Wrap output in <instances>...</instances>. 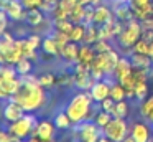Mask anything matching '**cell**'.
Here are the masks:
<instances>
[{"mask_svg":"<svg viewBox=\"0 0 153 142\" xmlns=\"http://www.w3.org/2000/svg\"><path fill=\"white\" fill-rule=\"evenodd\" d=\"M15 68H17V71H18V76L31 74V73H33V61L28 59V58H22L20 61L15 65Z\"/></svg>","mask_w":153,"mask_h":142,"instance_id":"obj_29","label":"cell"},{"mask_svg":"<svg viewBox=\"0 0 153 142\" xmlns=\"http://www.w3.org/2000/svg\"><path fill=\"white\" fill-rule=\"evenodd\" d=\"M114 10V17H115L117 20H122V22H128V20L135 18L133 17V10L132 7H130V3H115V5L112 7Z\"/></svg>","mask_w":153,"mask_h":142,"instance_id":"obj_16","label":"cell"},{"mask_svg":"<svg viewBox=\"0 0 153 142\" xmlns=\"http://www.w3.org/2000/svg\"><path fill=\"white\" fill-rule=\"evenodd\" d=\"M142 33H143V26L142 22L137 18H132L125 23V28L123 32L117 36V41H119L120 48H133L137 41L142 38Z\"/></svg>","mask_w":153,"mask_h":142,"instance_id":"obj_5","label":"cell"},{"mask_svg":"<svg viewBox=\"0 0 153 142\" xmlns=\"http://www.w3.org/2000/svg\"><path fill=\"white\" fill-rule=\"evenodd\" d=\"M4 32H7V30H5V28H2V26H0V36H2V33H4Z\"/></svg>","mask_w":153,"mask_h":142,"instance_id":"obj_57","label":"cell"},{"mask_svg":"<svg viewBox=\"0 0 153 142\" xmlns=\"http://www.w3.org/2000/svg\"><path fill=\"white\" fill-rule=\"evenodd\" d=\"M97 142H114V140H110L109 137H107V135H100V139Z\"/></svg>","mask_w":153,"mask_h":142,"instance_id":"obj_51","label":"cell"},{"mask_svg":"<svg viewBox=\"0 0 153 142\" xmlns=\"http://www.w3.org/2000/svg\"><path fill=\"white\" fill-rule=\"evenodd\" d=\"M102 131H104V135H107V137L114 142H122L123 139L130 134L128 122L123 117H112L110 122L102 129Z\"/></svg>","mask_w":153,"mask_h":142,"instance_id":"obj_7","label":"cell"},{"mask_svg":"<svg viewBox=\"0 0 153 142\" xmlns=\"http://www.w3.org/2000/svg\"><path fill=\"white\" fill-rule=\"evenodd\" d=\"M23 58H28V59H31V61H38L36 48H33V46L27 41V36H25V43H23Z\"/></svg>","mask_w":153,"mask_h":142,"instance_id":"obj_36","label":"cell"},{"mask_svg":"<svg viewBox=\"0 0 153 142\" xmlns=\"http://www.w3.org/2000/svg\"><path fill=\"white\" fill-rule=\"evenodd\" d=\"M51 15H53L54 20H68V18H69V12H68L64 7H61L59 3L54 7V10L51 12Z\"/></svg>","mask_w":153,"mask_h":142,"instance_id":"obj_39","label":"cell"},{"mask_svg":"<svg viewBox=\"0 0 153 142\" xmlns=\"http://www.w3.org/2000/svg\"><path fill=\"white\" fill-rule=\"evenodd\" d=\"M92 106H94V99L89 91H77L69 99L64 111L73 121V124H79L82 121H87V116L92 111Z\"/></svg>","mask_w":153,"mask_h":142,"instance_id":"obj_2","label":"cell"},{"mask_svg":"<svg viewBox=\"0 0 153 142\" xmlns=\"http://www.w3.org/2000/svg\"><path fill=\"white\" fill-rule=\"evenodd\" d=\"M130 135L135 142H146L153 137V127H150L146 121H133L130 125Z\"/></svg>","mask_w":153,"mask_h":142,"instance_id":"obj_10","label":"cell"},{"mask_svg":"<svg viewBox=\"0 0 153 142\" xmlns=\"http://www.w3.org/2000/svg\"><path fill=\"white\" fill-rule=\"evenodd\" d=\"M133 53H142V55H150V41L140 38L133 45Z\"/></svg>","mask_w":153,"mask_h":142,"instance_id":"obj_37","label":"cell"},{"mask_svg":"<svg viewBox=\"0 0 153 142\" xmlns=\"http://www.w3.org/2000/svg\"><path fill=\"white\" fill-rule=\"evenodd\" d=\"M5 12H7V15H8V20H12V22L20 23V22H25V20H27V8L22 5L20 0H12Z\"/></svg>","mask_w":153,"mask_h":142,"instance_id":"obj_12","label":"cell"},{"mask_svg":"<svg viewBox=\"0 0 153 142\" xmlns=\"http://www.w3.org/2000/svg\"><path fill=\"white\" fill-rule=\"evenodd\" d=\"M100 135H104V131L94 121H82L71 127V137L77 142H97Z\"/></svg>","mask_w":153,"mask_h":142,"instance_id":"obj_3","label":"cell"},{"mask_svg":"<svg viewBox=\"0 0 153 142\" xmlns=\"http://www.w3.org/2000/svg\"><path fill=\"white\" fill-rule=\"evenodd\" d=\"M148 81H140V83H137V86H135V99L138 102H142V101H145L146 98H148V84H146Z\"/></svg>","mask_w":153,"mask_h":142,"instance_id":"obj_33","label":"cell"},{"mask_svg":"<svg viewBox=\"0 0 153 142\" xmlns=\"http://www.w3.org/2000/svg\"><path fill=\"white\" fill-rule=\"evenodd\" d=\"M10 2H12V0H0V10H4V12H5L7 7L10 5Z\"/></svg>","mask_w":153,"mask_h":142,"instance_id":"obj_49","label":"cell"},{"mask_svg":"<svg viewBox=\"0 0 153 142\" xmlns=\"http://www.w3.org/2000/svg\"><path fill=\"white\" fill-rule=\"evenodd\" d=\"M110 119H112V114L107 112V111H104V109H100V111H97L96 117H94V122H96L100 129H104L110 122Z\"/></svg>","mask_w":153,"mask_h":142,"instance_id":"obj_34","label":"cell"},{"mask_svg":"<svg viewBox=\"0 0 153 142\" xmlns=\"http://www.w3.org/2000/svg\"><path fill=\"white\" fill-rule=\"evenodd\" d=\"M84 17H86V5L76 3L69 13V20L76 25V23H84Z\"/></svg>","mask_w":153,"mask_h":142,"instance_id":"obj_26","label":"cell"},{"mask_svg":"<svg viewBox=\"0 0 153 142\" xmlns=\"http://www.w3.org/2000/svg\"><path fill=\"white\" fill-rule=\"evenodd\" d=\"M97 40H99V26L94 25V23H89V25L86 26V35H84L82 43H86V45H94Z\"/></svg>","mask_w":153,"mask_h":142,"instance_id":"obj_25","label":"cell"},{"mask_svg":"<svg viewBox=\"0 0 153 142\" xmlns=\"http://www.w3.org/2000/svg\"><path fill=\"white\" fill-rule=\"evenodd\" d=\"M86 23H76L71 32V41H76V43H82L84 35H86Z\"/></svg>","mask_w":153,"mask_h":142,"instance_id":"obj_30","label":"cell"},{"mask_svg":"<svg viewBox=\"0 0 153 142\" xmlns=\"http://www.w3.org/2000/svg\"><path fill=\"white\" fill-rule=\"evenodd\" d=\"M12 137V134L8 131H5V129H0V142H8Z\"/></svg>","mask_w":153,"mask_h":142,"instance_id":"obj_48","label":"cell"},{"mask_svg":"<svg viewBox=\"0 0 153 142\" xmlns=\"http://www.w3.org/2000/svg\"><path fill=\"white\" fill-rule=\"evenodd\" d=\"M104 0H92V2H91V5H94V7H97V5H100V3H102Z\"/></svg>","mask_w":153,"mask_h":142,"instance_id":"obj_55","label":"cell"},{"mask_svg":"<svg viewBox=\"0 0 153 142\" xmlns=\"http://www.w3.org/2000/svg\"><path fill=\"white\" fill-rule=\"evenodd\" d=\"M23 142H43V140H41L40 137H36V135H30V137H27Z\"/></svg>","mask_w":153,"mask_h":142,"instance_id":"obj_50","label":"cell"},{"mask_svg":"<svg viewBox=\"0 0 153 142\" xmlns=\"http://www.w3.org/2000/svg\"><path fill=\"white\" fill-rule=\"evenodd\" d=\"M27 41L30 43L33 48H41V43H43V36L38 35V33H28L27 35Z\"/></svg>","mask_w":153,"mask_h":142,"instance_id":"obj_40","label":"cell"},{"mask_svg":"<svg viewBox=\"0 0 153 142\" xmlns=\"http://www.w3.org/2000/svg\"><path fill=\"white\" fill-rule=\"evenodd\" d=\"M89 92H91V96H92L94 102H102L104 99H107L110 96V84L105 83L104 79L96 81L92 84V88L89 89Z\"/></svg>","mask_w":153,"mask_h":142,"instance_id":"obj_13","label":"cell"},{"mask_svg":"<svg viewBox=\"0 0 153 142\" xmlns=\"http://www.w3.org/2000/svg\"><path fill=\"white\" fill-rule=\"evenodd\" d=\"M130 61H132L133 68H137V69H150L153 66L150 55H142V53H132L130 55Z\"/></svg>","mask_w":153,"mask_h":142,"instance_id":"obj_19","label":"cell"},{"mask_svg":"<svg viewBox=\"0 0 153 142\" xmlns=\"http://www.w3.org/2000/svg\"><path fill=\"white\" fill-rule=\"evenodd\" d=\"M122 142H135V139H133V137H132V135H130V134H128V135H127V137H125V139H123V140H122Z\"/></svg>","mask_w":153,"mask_h":142,"instance_id":"obj_53","label":"cell"},{"mask_svg":"<svg viewBox=\"0 0 153 142\" xmlns=\"http://www.w3.org/2000/svg\"><path fill=\"white\" fill-rule=\"evenodd\" d=\"M114 18H115V17H114V10L109 8L107 5H104V3H100V5H97L96 8H94V18H92L94 25L100 26V25H104V23L112 22Z\"/></svg>","mask_w":153,"mask_h":142,"instance_id":"obj_11","label":"cell"},{"mask_svg":"<svg viewBox=\"0 0 153 142\" xmlns=\"http://www.w3.org/2000/svg\"><path fill=\"white\" fill-rule=\"evenodd\" d=\"M48 2H58V0H48Z\"/></svg>","mask_w":153,"mask_h":142,"instance_id":"obj_59","label":"cell"},{"mask_svg":"<svg viewBox=\"0 0 153 142\" xmlns=\"http://www.w3.org/2000/svg\"><path fill=\"white\" fill-rule=\"evenodd\" d=\"M7 99H10V96L7 94V91L4 88V79L0 78V101H7Z\"/></svg>","mask_w":153,"mask_h":142,"instance_id":"obj_46","label":"cell"},{"mask_svg":"<svg viewBox=\"0 0 153 142\" xmlns=\"http://www.w3.org/2000/svg\"><path fill=\"white\" fill-rule=\"evenodd\" d=\"M25 114H27V111H25L18 102H15L13 99L4 101V106H2V116H4V119L7 122H15V121H18V119H22Z\"/></svg>","mask_w":153,"mask_h":142,"instance_id":"obj_9","label":"cell"},{"mask_svg":"<svg viewBox=\"0 0 153 142\" xmlns=\"http://www.w3.org/2000/svg\"><path fill=\"white\" fill-rule=\"evenodd\" d=\"M38 81H40V84L45 86L46 89L53 88V86H58L56 84V74H54V73H50V71H46V73L38 76Z\"/></svg>","mask_w":153,"mask_h":142,"instance_id":"obj_32","label":"cell"},{"mask_svg":"<svg viewBox=\"0 0 153 142\" xmlns=\"http://www.w3.org/2000/svg\"><path fill=\"white\" fill-rule=\"evenodd\" d=\"M91 2L92 0H77V3H81V5H91Z\"/></svg>","mask_w":153,"mask_h":142,"instance_id":"obj_52","label":"cell"},{"mask_svg":"<svg viewBox=\"0 0 153 142\" xmlns=\"http://www.w3.org/2000/svg\"><path fill=\"white\" fill-rule=\"evenodd\" d=\"M110 114H112V117H123V119L128 117L130 106H128V102H127V99L115 102V106H114V109L110 111Z\"/></svg>","mask_w":153,"mask_h":142,"instance_id":"obj_23","label":"cell"},{"mask_svg":"<svg viewBox=\"0 0 153 142\" xmlns=\"http://www.w3.org/2000/svg\"><path fill=\"white\" fill-rule=\"evenodd\" d=\"M119 59H120V55L117 50H110L107 53H97L91 68H100L105 73V76H114V71L117 68Z\"/></svg>","mask_w":153,"mask_h":142,"instance_id":"obj_6","label":"cell"},{"mask_svg":"<svg viewBox=\"0 0 153 142\" xmlns=\"http://www.w3.org/2000/svg\"><path fill=\"white\" fill-rule=\"evenodd\" d=\"M132 71H133V65H132V61H130V56H120L119 63H117V68H115V71H114V78L120 83V81H123L127 76L132 74Z\"/></svg>","mask_w":153,"mask_h":142,"instance_id":"obj_14","label":"cell"},{"mask_svg":"<svg viewBox=\"0 0 153 142\" xmlns=\"http://www.w3.org/2000/svg\"><path fill=\"white\" fill-rule=\"evenodd\" d=\"M142 38H143V40H146V41H150V43H152V41H153V28H146V30H143V33H142Z\"/></svg>","mask_w":153,"mask_h":142,"instance_id":"obj_47","label":"cell"},{"mask_svg":"<svg viewBox=\"0 0 153 142\" xmlns=\"http://www.w3.org/2000/svg\"><path fill=\"white\" fill-rule=\"evenodd\" d=\"M45 15H46V13H45L40 7L30 8V10H27V20H25V23H27L28 26H31V28H35V26H38L41 22H45V18H46Z\"/></svg>","mask_w":153,"mask_h":142,"instance_id":"obj_18","label":"cell"},{"mask_svg":"<svg viewBox=\"0 0 153 142\" xmlns=\"http://www.w3.org/2000/svg\"><path fill=\"white\" fill-rule=\"evenodd\" d=\"M8 142H23V139H18V137H15V135H12Z\"/></svg>","mask_w":153,"mask_h":142,"instance_id":"obj_54","label":"cell"},{"mask_svg":"<svg viewBox=\"0 0 153 142\" xmlns=\"http://www.w3.org/2000/svg\"><path fill=\"white\" fill-rule=\"evenodd\" d=\"M20 2H22V5H23L27 10H30V8H36V7H41L45 0H20Z\"/></svg>","mask_w":153,"mask_h":142,"instance_id":"obj_41","label":"cell"},{"mask_svg":"<svg viewBox=\"0 0 153 142\" xmlns=\"http://www.w3.org/2000/svg\"><path fill=\"white\" fill-rule=\"evenodd\" d=\"M10 99L18 102L27 112H36L46 106L48 92L46 88L40 84L38 76L31 73L27 76H20V88Z\"/></svg>","mask_w":153,"mask_h":142,"instance_id":"obj_1","label":"cell"},{"mask_svg":"<svg viewBox=\"0 0 153 142\" xmlns=\"http://www.w3.org/2000/svg\"><path fill=\"white\" fill-rule=\"evenodd\" d=\"M59 56L63 59H66L69 65L77 63V59H79V43H76V41L66 43V45L61 48V55Z\"/></svg>","mask_w":153,"mask_h":142,"instance_id":"obj_15","label":"cell"},{"mask_svg":"<svg viewBox=\"0 0 153 142\" xmlns=\"http://www.w3.org/2000/svg\"><path fill=\"white\" fill-rule=\"evenodd\" d=\"M36 125H38L36 114H35V112H27L22 119H18V121H15V122H10L8 127H7V131L10 132L12 135H15V137L23 139L25 140L27 137L33 135Z\"/></svg>","mask_w":153,"mask_h":142,"instance_id":"obj_4","label":"cell"},{"mask_svg":"<svg viewBox=\"0 0 153 142\" xmlns=\"http://www.w3.org/2000/svg\"><path fill=\"white\" fill-rule=\"evenodd\" d=\"M133 17H135L137 20H140V22H145V20L152 18L153 17V2L148 3V5L133 8Z\"/></svg>","mask_w":153,"mask_h":142,"instance_id":"obj_24","label":"cell"},{"mask_svg":"<svg viewBox=\"0 0 153 142\" xmlns=\"http://www.w3.org/2000/svg\"><path fill=\"white\" fill-rule=\"evenodd\" d=\"M91 74H92V78L96 79V81H100V79L105 78V73L100 68H91Z\"/></svg>","mask_w":153,"mask_h":142,"instance_id":"obj_44","label":"cell"},{"mask_svg":"<svg viewBox=\"0 0 153 142\" xmlns=\"http://www.w3.org/2000/svg\"><path fill=\"white\" fill-rule=\"evenodd\" d=\"M114 106H115V101H114L112 98H107V99H104L102 102H100V109H104V111H107V112H110L114 109Z\"/></svg>","mask_w":153,"mask_h":142,"instance_id":"obj_43","label":"cell"},{"mask_svg":"<svg viewBox=\"0 0 153 142\" xmlns=\"http://www.w3.org/2000/svg\"><path fill=\"white\" fill-rule=\"evenodd\" d=\"M96 50H94L92 45H86V43H82V45L79 46V59L77 61L84 63V65L91 66L94 61V58H96Z\"/></svg>","mask_w":153,"mask_h":142,"instance_id":"obj_20","label":"cell"},{"mask_svg":"<svg viewBox=\"0 0 153 142\" xmlns=\"http://www.w3.org/2000/svg\"><path fill=\"white\" fill-rule=\"evenodd\" d=\"M41 50H43V53H46L48 56H59L61 51H59V45H58V41L54 40L53 35H46L43 38V43H41Z\"/></svg>","mask_w":153,"mask_h":142,"instance_id":"obj_17","label":"cell"},{"mask_svg":"<svg viewBox=\"0 0 153 142\" xmlns=\"http://www.w3.org/2000/svg\"><path fill=\"white\" fill-rule=\"evenodd\" d=\"M110 98H112L115 102L127 99V91H125V88L122 86V83L115 81L112 86H110Z\"/></svg>","mask_w":153,"mask_h":142,"instance_id":"obj_28","label":"cell"},{"mask_svg":"<svg viewBox=\"0 0 153 142\" xmlns=\"http://www.w3.org/2000/svg\"><path fill=\"white\" fill-rule=\"evenodd\" d=\"M152 18H153V17H152Z\"/></svg>","mask_w":153,"mask_h":142,"instance_id":"obj_60","label":"cell"},{"mask_svg":"<svg viewBox=\"0 0 153 142\" xmlns=\"http://www.w3.org/2000/svg\"><path fill=\"white\" fill-rule=\"evenodd\" d=\"M92 46L96 50V53H107L110 50H114L112 45H110V40H97Z\"/></svg>","mask_w":153,"mask_h":142,"instance_id":"obj_38","label":"cell"},{"mask_svg":"<svg viewBox=\"0 0 153 142\" xmlns=\"http://www.w3.org/2000/svg\"><path fill=\"white\" fill-rule=\"evenodd\" d=\"M0 78L2 79H15L20 78L15 65H8V63H0Z\"/></svg>","mask_w":153,"mask_h":142,"instance_id":"obj_27","label":"cell"},{"mask_svg":"<svg viewBox=\"0 0 153 142\" xmlns=\"http://www.w3.org/2000/svg\"><path fill=\"white\" fill-rule=\"evenodd\" d=\"M53 23H54V28L56 30L64 32V33H68V35L71 36V32H73V28H74V23L71 22L69 18L68 20H54L53 18Z\"/></svg>","mask_w":153,"mask_h":142,"instance_id":"obj_35","label":"cell"},{"mask_svg":"<svg viewBox=\"0 0 153 142\" xmlns=\"http://www.w3.org/2000/svg\"><path fill=\"white\" fill-rule=\"evenodd\" d=\"M56 131H58V127L54 125V122L51 121V119H40L33 135L40 137L43 142H51V140H54Z\"/></svg>","mask_w":153,"mask_h":142,"instance_id":"obj_8","label":"cell"},{"mask_svg":"<svg viewBox=\"0 0 153 142\" xmlns=\"http://www.w3.org/2000/svg\"><path fill=\"white\" fill-rule=\"evenodd\" d=\"M56 84L61 86V88H71V86H74V76H73V73L61 71L59 76L56 78Z\"/></svg>","mask_w":153,"mask_h":142,"instance_id":"obj_31","label":"cell"},{"mask_svg":"<svg viewBox=\"0 0 153 142\" xmlns=\"http://www.w3.org/2000/svg\"><path fill=\"white\" fill-rule=\"evenodd\" d=\"M53 122L54 125L58 127V131H69L73 127V121L69 119V116L66 114V111H59L54 114L53 117Z\"/></svg>","mask_w":153,"mask_h":142,"instance_id":"obj_21","label":"cell"},{"mask_svg":"<svg viewBox=\"0 0 153 142\" xmlns=\"http://www.w3.org/2000/svg\"><path fill=\"white\" fill-rule=\"evenodd\" d=\"M150 58H152V61H153V53H150Z\"/></svg>","mask_w":153,"mask_h":142,"instance_id":"obj_58","label":"cell"},{"mask_svg":"<svg viewBox=\"0 0 153 142\" xmlns=\"http://www.w3.org/2000/svg\"><path fill=\"white\" fill-rule=\"evenodd\" d=\"M153 0H130V7L133 8H137V7H143V5H148V3H152Z\"/></svg>","mask_w":153,"mask_h":142,"instance_id":"obj_45","label":"cell"},{"mask_svg":"<svg viewBox=\"0 0 153 142\" xmlns=\"http://www.w3.org/2000/svg\"><path fill=\"white\" fill-rule=\"evenodd\" d=\"M123 28H125V25H122V20H114L112 23V32H114V36H119L120 33L123 32Z\"/></svg>","mask_w":153,"mask_h":142,"instance_id":"obj_42","label":"cell"},{"mask_svg":"<svg viewBox=\"0 0 153 142\" xmlns=\"http://www.w3.org/2000/svg\"><path fill=\"white\" fill-rule=\"evenodd\" d=\"M114 3H130V0H112Z\"/></svg>","mask_w":153,"mask_h":142,"instance_id":"obj_56","label":"cell"},{"mask_svg":"<svg viewBox=\"0 0 153 142\" xmlns=\"http://www.w3.org/2000/svg\"><path fill=\"white\" fill-rule=\"evenodd\" d=\"M138 109H140V116H142L146 122H150V124L153 125V96H150L145 101L140 102Z\"/></svg>","mask_w":153,"mask_h":142,"instance_id":"obj_22","label":"cell"}]
</instances>
